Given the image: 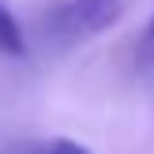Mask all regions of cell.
Segmentation results:
<instances>
[{
    "label": "cell",
    "instance_id": "6da1fadb",
    "mask_svg": "<svg viewBox=\"0 0 154 154\" xmlns=\"http://www.w3.org/2000/svg\"><path fill=\"white\" fill-rule=\"evenodd\" d=\"M120 15H124V0H64L49 11L45 30L60 45H75V42L98 38L102 30L117 26Z\"/></svg>",
    "mask_w": 154,
    "mask_h": 154
},
{
    "label": "cell",
    "instance_id": "7a4b0ae2",
    "mask_svg": "<svg viewBox=\"0 0 154 154\" xmlns=\"http://www.w3.org/2000/svg\"><path fill=\"white\" fill-rule=\"evenodd\" d=\"M0 53L4 57H26V34L4 0H0Z\"/></svg>",
    "mask_w": 154,
    "mask_h": 154
},
{
    "label": "cell",
    "instance_id": "3957f363",
    "mask_svg": "<svg viewBox=\"0 0 154 154\" xmlns=\"http://www.w3.org/2000/svg\"><path fill=\"white\" fill-rule=\"evenodd\" d=\"M30 154H90L83 143H75V139H68V135H57V139H49V143H42V147H34Z\"/></svg>",
    "mask_w": 154,
    "mask_h": 154
},
{
    "label": "cell",
    "instance_id": "277c9868",
    "mask_svg": "<svg viewBox=\"0 0 154 154\" xmlns=\"http://www.w3.org/2000/svg\"><path fill=\"white\" fill-rule=\"evenodd\" d=\"M139 64L143 68H154V15H150L147 30H143V38H139Z\"/></svg>",
    "mask_w": 154,
    "mask_h": 154
}]
</instances>
